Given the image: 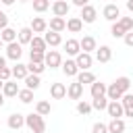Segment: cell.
I'll list each match as a JSON object with an SVG mask.
<instances>
[{"instance_id": "6da1fadb", "label": "cell", "mask_w": 133, "mask_h": 133, "mask_svg": "<svg viewBox=\"0 0 133 133\" xmlns=\"http://www.w3.org/2000/svg\"><path fill=\"white\" fill-rule=\"evenodd\" d=\"M25 125H27V129H29L31 133H44V131H46V121H44V116L37 114V112L27 114V116H25Z\"/></svg>"}, {"instance_id": "7a4b0ae2", "label": "cell", "mask_w": 133, "mask_h": 133, "mask_svg": "<svg viewBox=\"0 0 133 133\" xmlns=\"http://www.w3.org/2000/svg\"><path fill=\"white\" fill-rule=\"evenodd\" d=\"M21 54H23V46L19 44V39H15V42H10V44H6V58H10V60H15V62H19V58H21Z\"/></svg>"}, {"instance_id": "3957f363", "label": "cell", "mask_w": 133, "mask_h": 133, "mask_svg": "<svg viewBox=\"0 0 133 133\" xmlns=\"http://www.w3.org/2000/svg\"><path fill=\"white\" fill-rule=\"evenodd\" d=\"M75 62H77L79 71H89V66H91L94 58H91V54H89V52H83V50H81V52L75 56Z\"/></svg>"}, {"instance_id": "277c9868", "label": "cell", "mask_w": 133, "mask_h": 133, "mask_svg": "<svg viewBox=\"0 0 133 133\" xmlns=\"http://www.w3.org/2000/svg\"><path fill=\"white\" fill-rule=\"evenodd\" d=\"M102 15H104V19H106V21L114 23V21H118V19H121V8H118L116 4H106V6H104V10H102Z\"/></svg>"}, {"instance_id": "5b68a950", "label": "cell", "mask_w": 133, "mask_h": 133, "mask_svg": "<svg viewBox=\"0 0 133 133\" xmlns=\"http://www.w3.org/2000/svg\"><path fill=\"white\" fill-rule=\"evenodd\" d=\"M106 110H108V114H110L112 118H121V116H125V106L121 104V100H110Z\"/></svg>"}, {"instance_id": "8992f818", "label": "cell", "mask_w": 133, "mask_h": 133, "mask_svg": "<svg viewBox=\"0 0 133 133\" xmlns=\"http://www.w3.org/2000/svg\"><path fill=\"white\" fill-rule=\"evenodd\" d=\"M69 10H71V4H69L66 0H56V2H52V12H54V17H66Z\"/></svg>"}, {"instance_id": "52a82bcc", "label": "cell", "mask_w": 133, "mask_h": 133, "mask_svg": "<svg viewBox=\"0 0 133 133\" xmlns=\"http://www.w3.org/2000/svg\"><path fill=\"white\" fill-rule=\"evenodd\" d=\"M44 62H46V66H50V69H58V66L62 64V58H60V54H58L56 50H50V52H46Z\"/></svg>"}, {"instance_id": "ba28073f", "label": "cell", "mask_w": 133, "mask_h": 133, "mask_svg": "<svg viewBox=\"0 0 133 133\" xmlns=\"http://www.w3.org/2000/svg\"><path fill=\"white\" fill-rule=\"evenodd\" d=\"M79 17H81L83 23H94L96 17H98V10H96L91 4H85V6L81 8V15H79Z\"/></svg>"}, {"instance_id": "9c48e42d", "label": "cell", "mask_w": 133, "mask_h": 133, "mask_svg": "<svg viewBox=\"0 0 133 133\" xmlns=\"http://www.w3.org/2000/svg\"><path fill=\"white\" fill-rule=\"evenodd\" d=\"M6 125H8V129L19 131V129L25 125V116H23V114H19V112H12V114L8 116V121H6Z\"/></svg>"}, {"instance_id": "30bf717a", "label": "cell", "mask_w": 133, "mask_h": 133, "mask_svg": "<svg viewBox=\"0 0 133 133\" xmlns=\"http://www.w3.org/2000/svg\"><path fill=\"white\" fill-rule=\"evenodd\" d=\"M17 39H19V44H21V46H29V44H31V39H33V29H31V27H21V29H19Z\"/></svg>"}, {"instance_id": "8fae6325", "label": "cell", "mask_w": 133, "mask_h": 133, "mask_svg": "<svg viewBox=\"0 0 133 133\" xmlns=\"http://www.w3.org/2000/svg\"><path fill=\"white\" fill-rule=\"evenodd\" d=\"M66 96H69L71 100H81V96H83V85H81L79 81H73V83L66 87Z\"/></svg>"}, {"instance_id": "7c38bea8", "label": "cell", "mask_w": 133, "mask_h": 133, "mask_svg": "<svg viewBox=\"0 0 133 133\" xmlns=\"http://www.w3.org/2000/svg\"><path fill=\"white\" fill-rule=\"evenodd\" d=\"M112 58V48L110 46H100L96 48V60L98 62H108Z\"/></svg>"}, {"instance_id": "4fadbf2b", "label": "cell", "mask_w": 133, "mask_h": 133, "mask_svg": "<svg viewBox=\"0 0 133 133\" xmlns=\"http://www.w3.org/2000/svg\"><path fill=\"white\" fill-rule=\"evenodd\" d=\"M60 69H62V73H64L66 77H75V75L79 73V66H77V62H75V60H71V58H66V60L60 64Z\"/></svg>"}, {"instance_id": "5bb4252c", "label": "cell", "mask_w": 133, "mask_h": 133, "mask_svg": "<svg viewBox=\"0 0 133 133\" xmlns=\"http://www.w3.org/2000/svg\"><path fill=\"white\" fill-rule=\"evenodd\" d=\"M50 96H52L54 100H62V98L66 96V85H64V83H58V81L52 83V85H50Z\"/></svg>"}, {"instance_id": "9a60e30c", "label": "cell", "mask_w": 133, "mask_h": 133, "mask_svg": "<svg viewBox=\"0 0 133 133\" xmlns=\"http://www.w3.org/2000/svg\"><path fill=\"white\" fill-rule=\"evenodd\" d=\"M2 94L6 96V98H15V96H19V85H17V79L15 81H4V87H2Z\"/></svg>"}, {"instance_id": "2e32d148", "label": "cell", "mask_w": 133, "mask_h": 133, "mask_svg": "<svg viewBox=\"0 0 133 133\" xmlns=\"http://www.w3.org/2000/svg\"><path fill=\"white\" fill-rule=\"evenodd\" d=\"M29 27L33 29V33H44V31L48 29V23H46V19H42V17H33Z\"/></svg>"}, {"instance_id": "e0dca14e", "label": "cell", "mask_w": 133, "mask_h": 133, "mask_svg": "<svg viewBox=\"0 0 133 133\" xmlns=\"http://www.w3.org/2000/svg\"><path fill=\"white\" fill-rule=\"evenodd\" d=\"M48 27L52 29V31H64L66 29V21H64V17H52L50 19V23H48Z\"/></svg>"}, {"instance_id": "ac0fdd59", "label": "cell", "mask_w": 133, "mask_h": 133, "mask_svg": "<svg viewBox=\"0 0 133 133\" xmlns=\"http://www.w3.org/2000/svg\"><path fill=\"white\" fill-rule=\"evenodd\" d=\"M44 39H46V44H48V46H52V48H56V46H60V44H62L60 33H58V31H52V29L44 35Z\"/></svg>"}, {"instance_id": "d6986e66", "label": "cell", "mask_w": 133, "mask_h": 133, "mask_svg": "<svg viewBox=\"0 0 133 133\" xmlns=\"http://www.w3.org/2000/svg\"><path fill=\"white\" fill-rule=\"evenodd\" d=\"M79 44H81V50L83 52H94L98 46H96V37H91V35H83V39H79Z\"/></svg>"}, {"instance_id": "ffe728a7", "label": "cell", "mask_w": 133, "mask_h": 133, "mask_svg": "<svg viewBox=\"0 0 133 133\" xmlns=\"http://www.w3.org/2000/svg\"><path fill=\"white\" fill-rule=\"evenodd\" d=\"M64 50H66L69 56H77V54L81 52V44H79V39H66V42H64Z\"/></svg>"}, {"instance_id": "44dd1931", "label": "cell", "mask_w": 133, "mask_h": 133, "mask_svg": "<svg viewBox=\"0 0 133 133\" xmlns=\"http://www.w3.org/2000/svg\"><path fill=\"white\" fill-rule=\"evenodd\" d=\"M10 71H12V77H15L17 81H19V79H25V77L29 75V69H27V64H23V62H17Z\"/></svg>"}, {"instance_id": "7402d4cb", "label": "cell", "mask_w": 133, "mask_h": 133, "mask_svg": "<svg viewBox=\"0 0 133 133\" xmlns=\"http://www.w3.org/2000/svg\"><path fill=\"white\" fill-rule=\"evenodd\" d=\"M66 29H69L71 33H79V31L83 29V21H81V17H71V19L66 21Z\"/></svg>"}, {"instance_id": "603a6c76", "label": "cell", "mask_w": 133, "mask_h": 133, "mask_svg": "<svg viewBox=\"0 0 133 133\" xmlns=\"http://www.w3.org/2000/svg\"><path fill=\"white\" fill-rule=\"evenodd\" d=\"M17 31L15 29H10V27H4V29H0V39L4 42V44H10V42H15L17 39Z\"/></svg>"}, {"instance_id": "cb8c5ba5", "label": "cell", "mask_w": 133, "mask_h": 133, "mask_svg": "<svg viewBox=\"0 0 133 133\" xmlns=\"http://www.w3.org/2000/svg\"><path fill=\"white\" fill-rule=\"evenodd\" d=\"M106 89H108L106 83H102V81H94V83H91V98L106 96Z\"/></svg>"}, {"instance_id": "d4e9b609", "label": "cell", "mask_w": 133, "mask_h": 133, "mask_svg": "<svg viewBox=\"0 0 133 133\" xmlns=\"http://www.w3.org/2000/svg\"><path fill=\"white\" fill-rule=\"evenodd\" d=\"M108 133H125V121L123 118H112L108 123Z\"/></svg>"}, {"instance_id": "484cf974", "label": "cell", "mask_w": 133, "mask_h": 133, "mask_svg": "<svg viewBox=\"0 0 133 133\" xmlns=\"http://www.w3.org/2000/svg\"><path fill=\"white\" fill-rule=\"evenodd\" d=\"M77 81H79L81 85H85V83L91 85V83L96 81V75H94L91 71H79V73H77Z\"/></svg>"}, {"instance_id": "4316f807", "label": "cell", "mask_w": 133, "mask_h": 133, "mask_svg": "<svg viewBox=\"0 0 133 133\" xmlns=\"http://www.w3.org/2000/svg\"><path fill=\"white\" fill-rule=\"evenodd\" d=\"M46 39L44 37H39V35H33V39H31V44H29V48L31 50H37V52H46Z\"/></svg>"}, {"instance_id": "83f0119b", "label": "cell", "mask_w": 133, "mask_h": 133, "mask_svg": "<svg viewBox=\"0 0 133 133\" xmlns=\"http://www.w3.org/2000/svg\"><path fill=\"white\" fill-rule=\"evenodd\" d=\"M106 96H108V100H121L123 98V91H121V87L116 83H110L108 89H106Z\"/></svg>"}, {"instance_id": "f1b7e54d", "label": "cell", "mask_w": 133, "mask_h": 133, "mask_svg": "<svg viewBox=\"0 0 133 133\" xmlns=\"http://www.w3.org/2000/svg\"><path fill=\"white\" fill-rule=\"evenodd\" d=\"M23 81H25V85H27L29 89H33V91H35V89L39 87V83H42V81H39V75H33V73H29Z\"/></svg>"}, {"instance_id": "f546056e", "label": "cell", "mask_w": 133, "mask_h": 133, "mask_svg": "<svg viewBox=\"0 0 133 133\" xmlns=\"http://www.w3.org/2000/svg\"><path fill=\"white\" fill-rule=\"evenodd\" d=\"M108 96H100V98H94V102H91V108H96V110H106L108 108Z\"/></svg>"}, {"instance_id": "4dcf8cb0", "label": "cell", "mask_w": 133, "mask_h": 133, "mask_svg": "<svg viewBox=\"0 0 133 133\" xmlns=\"http://www.w3.org/2000/svg\"><path fill=\"white\" fill-rule=\"evenodd\" d=\"M35 112H37V114H42V116L50 114V112H52V106H50V102H46V100H39V102L35 104Z\"/></svg>"}, {"instance_id": "1f68e13d", "label": "cell", "mask_w": 133, "mask_h": 133, "mask_svg": "<svg viewBox=\"0 0 133 133\" xmlns=\"http://www.w3.org/2000/svg\"><path fill=\"white\" fill-rule=\"evenodd\" d=\"M125 33H127V29H125L118 21H114L112 27H110V35H112V37H125Z\"/></svg>"}, {"instance_id": "d6a6232c", "label": "cell", "mask_w": 133, "mask_h": 133, "mask_svg": "<svg viewBox=\"0 0 133 133\" xmlns=\"http://www.w3.org/2000/svg\"><path fill=\"white\" fill-rule=\"evenodd\" d=\"M27 69H29V73H33V75H42V73L46 71V62H31V60H29Z\"/></svg>"}, {"instance_id": "836d02e7", "label": "cell", "mask_w": 133, "mask_h": 133, "mask_svg": "<svg viewBox=\"0 0 133 133\" xmlns=\"http://www.w3.org/2000/svg\"><path fill=\"white\" fill-rule=\"evenodd\" d=\"M19 100H21L23 104H29V102H33V89H29V87H25V89H19Z\"/></svg>"}, {"instance_id": "e575fe53", "label": "cell", "mask_w": 133, "mask_h": 133, "mask_svg": "<svg viewBox=\"0 0 133 133\" xmlns=\"http://www.w3.org/2000/svg\"><path fill=\"white\" fill-rule=\"evenodd\" d=\"M114 83L121 87V91H123V94H127V91H129V87H131V79H129V77H116V79H114Z\"/></svg>"}, {"instance_id": "d590c367", "label": "cell", "mask_w": 133, "mask_h": 133, "mask_svg": "<svg viewBox=\"0 0 133 133\" xmlns=\"http://www.w3.org/2000/svg\"><path fill=\"white\" fill-rule=\"evenodd\" d=\"M77 112H79V114H83V116H85V114H89V112H91V104H89V102H85V100H79V102H77Z\"/></svg>"}, {"instance_id": "8d00e7d4", "label": "cell", "mask_w": 133, "mask_h": 133, "mask_svg": "<svg viewBox=\"0 0 133 133\" xmlns=\"http://www.w3.org/2000/svg\"><path fill=\"white\" fill-rule=\"evenodd\" d=\"M50 8V0H33V10L35 12H44Z\"/></svg>"}, {"instance_id": "74e56055", "label": "cell", "mask_w": 133, "mask_h": 133, "mask_svg": "<svg viewBox=\"0 0 133 133\" xmlns=\"http://www.w3.org/2000/svg\"><path fill=\"white\" fill-rule=\"evenodd\" d=\"M46 52H37V50H29V60L31 62H44Z\"/></svg>"}, {"instance_id": "f35d334b", "label": "cell", "mask_w": 133, "mask_h": 133, "mask_svg": "<svg viewBox=\"0 0 133 133\" xmlns=\"http://www.w3.org/2000/svg\"><path fill=\"white\" fill-rule=\"evenodd\" d=\"M121 104L125 106V108H133V94H123V98H121Z\"/></svg>"}, {"instance_id": "ab89813d", "label": "cell", "mask_w": 133, "mask_h": 133, "mask_svg": "<svg viewBox=\"0 0 133 133\" xmlns=\"http://www.w3.org/2000/svg\"><path fill=\"white\" fill-rule=\"evenodd\" d=\"M118 23H121L127 31H131V29H133V17H121V19H118Z\"/></svg>"}, {"instance_id": "60d3db41", "label": "cell", "mask_w": 133, "mask_h": 133, "mask_svg": "<svg viewBox=\"0 0 133 133\" xmlns=\"http://www.w3.org/2000/svg\"><path fill=\"white\" fill-rule=\"evenodd\" d=\"M91 133H108V125H104V123H96V125L91 127Z\"/></svg>"}, {"instance_id": "b9f144b4", "label": "cell", "mask_w": 133, "mask_h": 133, "mask_svg": "<svg viewBox=\"0 0 133 133\" xmlns=\"http://www.w3.org/2000/svg\"><path fill=\"white\" fill-rule=\"evenodd\" d=\"M10 77H12V71H10L8 66H2V69H0V79H2V81H8Z\"/></svg>"}, {"instance_id": "7bdbcfd3", "label": "cell", "mask_w": 133, "mask_h": 133, "mask_svg": "<svg viewBox=\"0 0 133 133\" xmlns=\"http://www.w3.org/2000/svg\"><path fill=\"white\" fill-rule=\"evenodd\" d=\"M123 39H125V44H127L129 48H133V29H131V31H127Z\"/></svg>"}, {"instance_id": "ee69618b", "label": "cell", "mask_w": 133, "mask_h": 133, "mask_svg": "<svg viewBox=\"0 0 133 133\" xmlns=\"http://www.w3.org/2000/svg\"><path fill=\"white\" fill-rule=\"evenodd\" d=\"M4 27H8V17H6V12L0 10V29H4Z\"/></svg>"}, {"instance_id": "f6af8a7d", "label": "cell", "mask_w": 133, "mask_h": 133, "mask_svg": "<svg viewBox=\"0 0 133 133\" xmlns=\"http://www.w3.org/2000/svg\"><path fill=\"white\" fill-rule=\"evenodd\" d=\"M73 4H75V6H79V8H83L85 4H89V0H73Z\"/></svg>"}, {"instance_id": "bcb514c9", "label": "cell", "mask_w": 133, "mask_h": 133, "mask_svg": "<svg viewBox=\"0 0 133 133\" xmlns=\"http://www.w3.org/2000/svg\"><path fill=\"white\" fill-rule=\"evenodd\" d=\"M125 116H129V118H133V108H125Z\"/></svg>"}, {"instance_id": "7dc6e473", "label": "cell", "mask_w": 133, "mask_h": 133, "mask_svg": "<svg viewBox=\"0 0 133 133\" xmlns=\"http://www.w3.org/2000/svg\"><path fill=\"white\" fill-rule=\"evenodd\" d=\"M125 4H127V10H129V12H133V0H127Z\"/></svg>"}, {"instance_id": "c3c4849f", "label": "cell", "mask_w": 133, "mask_h": 133, "mask_svg": "<svg viewBox=\"0 0 133 133\" xmlns=\"http://www.w3.org/2000/svg\"><path fill=\"white\" fill-rule=\"evenodd\" d=\"M6 66V56H0V69Z\"/></svg>"}, {"instance_id": "681fc988", "label": "cell", "mask_w": 133, "mask_h": 133, "mask_svg": "<svg viewBox=\"0 0 133 133\" xmlns=\"http://www.w3.org/2000/svg\"><path fill=\"white\" fill-rule=\"evenodd\" d=\"M0 2H2V4H4V6H10V4H12V2H15V0H0Z\"/></svg>"}, {"instance_id": "f907efd6", "label": "cell", "mask_w": 133, "mask_h": 133, "mask_svg": "<svg viewBox=\"0 0 133 133\" xmlns=\"http://www.w3.org/2000/svg\"><path fill=\"white\" fill-rule=\"evenodd\" d=\"M4 98H6V96H4V94H2V91H0V108H2V106H4Z\"/></svg>"}, {"instance_id": "816d5d0a", "label": "cell", "mask_w": 133, "mask_h": 133, "mask_svg": "<svg viewBox=\"0 0 133 133\" xmlns=\"http://www.w3.org/2000/svg\"><path fill=\"white\" fill-rule=\"evenodd\" d=\"M2 87H4V81H2V79H0V91H2Z\"/></svg>"}, {"instance_id": "f5cc1de1", "label": "cell", "mask_w": 133, "mask_h": 133, "mask_svg": "<svg viewBox=\"0 0 133 133\" xmlns=\"http://www.w3.org/2000/svg\"><path fill=\"white\" fill-rule=\"evenodd\" d=\"M2 44H4V42H2V39H0V50H2Z\"/></svg>"}, {"instance_id": "db71d44e", "label": "cell", "mask_w": 133, "mask_h": 133, "mask_svg": "<svg viewBox=\"0 0 133 133\" xmlns=\"http://www.w3.org/2000/svg\"><path fill=\"white\" fill-rule=\"evenodd\" d=\"M19 2H27V0H19Z\"/></svg>"}, {"instance_id": "11a10c76", "label": "cell", "mask_w": 133, "mask_h": 133, "mask_svg": "<svg viewBox=\"0 0 133 133\" xmlns=\"http://www.w3.org/2000/svg\"><path fill=\"white\" fill-rule=\"evenodd\" d=\"M54 2H56V0H54Z\"/></svg>"}, {"instance_id": "9f6ffc18", "label": "cell", "mask_w": 133, "mask_h": 133, "mask_svg": "<svg viewBox=\"0 0 133 133\" xmlns=\"http://www.w3.org/2000/svg\"><path fill=\"white\" fill-rule=\"evenodd\" d=\"M125 2H127V0H125Z\"/></svg>"}]
</instances>
